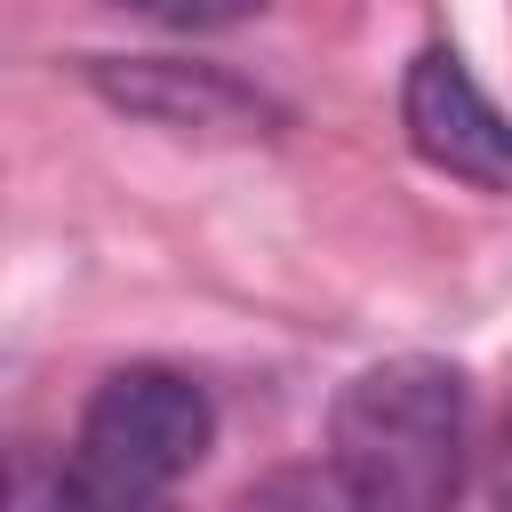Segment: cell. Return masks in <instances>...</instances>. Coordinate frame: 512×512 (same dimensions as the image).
<instances>
[{
  "label": "cell",
  "mask_w": 512,
  "mask_h": 512,
  "mask_svg": "<svg viewBox=\"0 0 512 512\" xmlns=\"http://www.w3.org/2000/svg\"><path fill=\"white\" fill-rule=\"evenodd\" d=\"M488 496H496V512H512V416H504V440H496V464H488Z\"/></svg>",
  "instance_id": "8"
},
{
  "label": "cell",
  "mask_w": 512,
  "mask_h": 512,
  "mask_svg": "<svg viewBox=\"0 0 512 512\" xmlns=\"http://www.w3.org/2000/svg\"><path fill=\"white\" fill-rule=\"evenodd\" d=\"M112 8L152 16V24H168V32H224V24H248L264 0H112Z\"/></svg>",
  "instance_id": "7"
},
{
  "label": "cell",
  "mask_w": 512,
  "mask_h": 512,
  "mask_svg": "<svg viewBox=\"0 0 512 512\" xmlns=\"http://www.w3.org/2000/svg\"><path fill=\"white\" fill-rule=\"evenodd\" d=\"M328 464L376 512H456L472 480V376L432 352L360 368L328 408Z\"/></svg>",
  "instance_id": "1"
},
{
  "label": "cell",
  "mask_w": 512,
  "mask_h": 512,
  "mask_svg": "<svg viewBox=\"0 0 512 512\" xmlns=\"http://www.w3.org/2000/svg\"><path fill=\"white\" fill-rule=\"evenodd\" d=\"M16 512H176L168 488H144V480H120L88 456H40L24 448L16 456Z\"/></svg>",
  "instance_id": "5"
},
{
  "label": "cell",
  "mask_w": 512,
  "mask_h": 512,
  "mask_svg": "<svg viewBox=\"0 0 512 512\" xmlns=\"http://www.w3.org/2000/svg\"><path fill=\"white\" fill-rule=\"evenodd\" d=\"M240 512H376V504L336 464H280L240 496Z\"/></svg>",
  "instance_id": "6"
},
{
  "label": "cell",
  "mask_w": 512,
  "mask_h": 512,
  "mask_svg": "<svg viewBox=\"0 0 512 512\" xmlns=\"http://www.w3.org/2000/svg\"><path fill=\"white\" fill-rule=\"evenodd\" d=\"M208 440H216L208 384H192L168 360H128L88 392L72 456H88V464H104L120 480H144V488H176L208 456Z\"/></svg>",
  "instance_id": "2"
},
{
  "label": "cell",
  "mask_w": 512,
  "mask_h": 512,
  "mask_svg": "<svg viewBox=\"0 0 512 512\" xmlns=\"http://www.w3.org/2000/svg\"><path fill=\"white\" fill-rule=\"evenodd\" d=\"M400 136L424 168L472 192H512V112H496V96L448 40L416 48V64L400 72Z\"/></svg>",
  "instance_id": "3"
},
{
  "label": "cell",
  "mask_w": 512,
  "mask_h": 512,
  "mask_svg": "<svg viewBox=\"0 0 512 512\" xmlns=\"http://www.w3.org/2000/svg\"><path fill=\"white\" fill-rule=\"evenodd\" d=\"M88 80L120 104V112H144L160 128H256L272 120V104L232 80L224 64H176V56H96Z\"/></svg>",
  "instance_id": "4"
}]
</instances>
